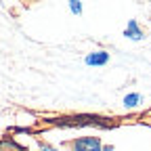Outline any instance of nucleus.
<instances>
[{
	"mask_svg": "<svg viewBox=\"0 0 151 151\" xmlns=\"http://www.w3.org/2000/svg\"><path fill=\"white\" fill-rule=\"evenodd\" d=\"M71 151H103L99 137H80L71 143Z\"/></svg>",
	"mask_w": 151,
	"mask_h": 151,
	"instance_id": "obj_1",
	"label": "nucleus"
},
{
	"mask_svg": "<svg viewBox=\"0 0 151 151\" xmlns=\"http://www.w3.org/2000/svg\"><path fill=\"white\" fill-rule=\"evenodd\" d=\"M84 63L88 67H103L109 63V52L107 50H92L84 57Z\"/></svg>",
	"mask_w": 151,
	"mask_h": 151,
	"instance_id": "obj_2",
	"label": "nucleus"
},
{
	"mask_svg": "<svg viewBox=\"0 0 151 151\" xmlns=\"http://www.w3.org/2000/svg\"><path fill=\"white\" fill-rule=\"evenodd\" d=\"M124 36L128 38V40H137V42H139V40H143V38H145V36H143V29L139 27V23L134 21V19H130V21L126 23Z\"/></svg>",
	"mask_w": 151,
	"mask_h": 151,
	"instance_id": "obj_3",
	"label": "nucleus"
},
{
	"mask_svg": "<svg viewBox=\"0 0 151 151\" xmlns=\"http://www.w3.org/2000/svg\"><path fill=\"white\" fill-rule=\"evenodd\" d=\"M124 107L126 109H134V107H139L141 103H143V97H141V94L139 92H128L126 94V97H124Z\"/></svg>",
	"mask_w": 151,
	"mask_h": 151,
	"instance_id": "obj_4",
	"label": "nucleus"
},
{
	"mask_svg": "<svg viewBox=\"0 0 151 151\" xmlns=\"http://www.w3.org/2000/svg\"><path fill=\"white\" fill-rule=\"evenodd\" d=\"M69 11H71L73 15H82L84 6H82V2H80V0H69Z\"/></svg>",
	"mask_w": 151,
	"mask_h": 151,
	"instance_id": "obj_5",
	"label": "nucleus"
},
{
	"mask_svg": "<svg viewBox=\"0 0 151 151\" xmlns=\"http://www.w3.org/2000/svg\"><path fill=\"white\" fill-rule=\"evenodd\" d=\"M40 151H59V149L52 147V145H42V147H40Z\"/></svg>",
	"mask_w": 151,
	"mask_h": 151,
	"instance_id": "obj_6",
	"label": "nucleus"
},
{
	"mask_svg": "<svg viewBox=\"0 0 151 151\" xmlns=\"http://www.w3.org/2000/svg\"><path fill=\"white\" fill-rule=\"evenodd\" d=\"M103 151H116V147L113 145H103Z\"/></svg>",
	"mask_w": 151,
	"mask_h": 151,
	"instance_id": "obj_7",
	"label": "nucleus"
}]
</instances>
